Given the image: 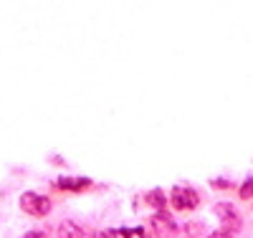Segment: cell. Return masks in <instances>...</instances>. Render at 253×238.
<instances>
[{"instance_id": "4fadbf2b", "label": "cell", "mask_w": 253, "mask_h": 238, "mask_svg": "<svg viewBox=\"0 0 253 238\" xmlns=\"http://www.w3.org/2000/svg\"><path fill=\"white\" fill-rule=\"evenodd\" d=\"M139 238H147V236H144V233H142V236H139Z\"/></svg>"}, {"instance_id": "7a4b0ae2", "label": "cell", "mask_w": 253, "mask_h": 238, "mask_svg": "<svg viewBox=\"0 0 253 238\" xmlns=\"http://www.w3.org/2000/svg\"><path fill=\"white\" fill-rule=\"evenodd\" d=\"M170 203L175 210H195L200 205V195L195 188H185V185H175L170 192Z\"/></svg>"}, {"instance_id": "9c48e42d", "label": "cell", "mask_w": 253, "mask_h": 238, "mask_svg": "<svg viewBox=\"0 0 253 238\" xmlns=\"http://www.w3.org/2000/svg\"><path fill=\"white\" fill-rule=\"evenodd\" d=\"M20 238H46V231L43 228H36V231H28L26 236H20Z\"/></svg>"}, {"instance_id": "7c38bea8", "label": "cell", "mask_w": 253, "mask_h": 238, "mask_svg": "<svg viewBox=\"0 0 253 238\" xmlns=\"http://www.w3.org/2000/svg\"><path fill=\"white\" fill-rule=\"evenodd\" d=\"M213 185H218L220 190H225V188H230V180H213Z\"/></svg>"}, {"instance_id": "8fae6325", "label": "cell", "mask_w": 253, "mask_h": 238, "mask_svg": "<svg viewBox=\"0 0 253 238\" xmlns=\"http://www.w3.org/2000/svg\"><path fill=\"white\" fill-rule=\"evenodd\" d=\"M94 238H117V233H114V231H101V233H96Z\"/></svg>"}, {"instance_id": "6da1fadb", "label": "cell", "mask_w": 253, "mask_h": 238, "mask_svg": "<svg viewBox=\"0 0 253 238\" xmlns=\"http://www.w3.org/2000/svg\"><path fill=\"white\" fill-rule=\"evenodd\" d=\"M20 210L28 213V215H33V218H43V215L51 213V198L38 195V192L28 190V192H23V195H20Z\"/></svg>"}, {"instance_id": "ba28073f", "label": "cell", "mask_w": 253, "mask_h": 238, "mask_svg": "<svg viewBox=\"0 0 253 238\" xmlns=\"http://www.w3.org/2000/svg\"><path fill=\"white\" fill-rule=\"evenodd\" d=\"M238 192H241V198H243V200H251V198H253V178H246Z\"/></svg>"}, {"instance_id": "5b68a950", "label": "cell", "mask_w": 253, "mask_h": 238, "mask_svg": "<svg viewBox=\"0 0 253 238\" xmlns=\"http://www.w3.org/2000/svg\"><path fill=\"white\" fill-rule=\"evenodd\" d=\"M58 238H89V228L76 221H63L58 223Z\"/></svg>"}, {"instance_id": "8992f818", "label": "cell", "mask_w": 253, "mask_h": 238, "mask_svg": "<svg viewBox=\"0 0 253 238\" xmlns=\"http://www.w3.org/2000/svg\"><path fill=\"white\" fill-rule=\"evenodd\" d=\"M56 188L58 190H69V192H81V190L91 188V180L89 178H58Z\"/></svg>"}, {"instance_id": "30bf717a", "label": "cell", "mask_w": 253, "mask_h": 238, "mask_svg": "<svg viewBox=\"0 0 253 238\" xmlns=\"http://www.w3.org/2000/svg\"><path fill=\"white\" fill-rule=\"evenodd\" d=\"M208 238H233V236L225 231H213V233H208Z\"/></svg>"}, {"instance_id": "52a82bcc", "label": "cell", "mask_w": 253, "mask_h": 238, "mask_svg": "<svg viewBox=\"0 0 253 238\" xmlns=\"http://www.w3.org/2000/svg\"><path fill=\"white\" fill-rule=\"evenodd\" d=\"M144 200H147V205L157 208L160 213H167V198H165V190H162V188H152V190L144 195Z\"/></svg>"}, {"instance_id": "277c9868", "label": "cell", "mask_w": 253, "mask_h": 238, "mask_svg": "<svg viewBox=\"0 0 253 238\" xmlns=\"http://www.w3.org/2000/svg\"><path fill=\"white\" fill-rule=\"evenodd\" d=\"M150 223H152L155 231H157L160 236H165V238H170V236L177 233V223H175L167 213H157V215H152V221H150Z\"/></svg>"}, {"instance_id": "3957f363", "label": "cell", "mask_w": 253, "mask_h": 238, "mask_svg": "<svg viewBox=\"0 0 253 238\" xmlns=\"http://www.w3.org/2000/svg\"><path fill=\"white\" fill-rule=\"evenodd\" d=\"M215 215L220 218V226H223L220 231H225L230 236H236L241 231V215H238V210L230 203H218L215 205Z\"/></svg>"}]
</instances>
